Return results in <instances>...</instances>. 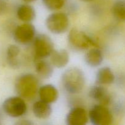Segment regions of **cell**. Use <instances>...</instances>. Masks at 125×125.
<instances>
[{
    "label": "cell",
    "instance_id": "cell-1",
    "mask_svg": "<svg viewBox=\"0 0 125 125\" xmlns=\"http://www.w3.org/2000/svg\"><path fill=\"white\" fill-rule=\"evenodd\" d=\"M39 83L36 76L26 73L18 76L15 83V90L19 96L24 100H33L39 92Z\"/></svg>",
    "mask_w": 125,
    "mask_h": 125
},
{
    "label": "cell",
    "instance_id": "cell-2",
    "mask_svg": "<svg viewBox=\"0 0 125 125\" xmlns=\"http://www.w3.org/2000/svg\"><path fill=\"white\" fill-rule=\"evenodd\" d=\"M62 84L66 92L71 94H77L83 90L85 83V74L78 67H70L62 75Z\"/></svg>",
    "mask_w": 125,
    "mask_h": 125
},
{
    "label": "cell",
    "instance_id": "cell-3",
    "mask_svg": "<svg viewBox=\"0 0 125 125\" xmlns=\"http://www.w3.org/2000/svg\"><path fill=\"white\" fill-rule=\"evenodd\" d=\"M68 41L70 45L74 50H85L90 47H98L96 42L84 32L76 28L71 29L68 35Z\"/></svg>",
    "mask_w": 125,
    "mask_h": 125
},
{
    "label": "cell",
    "instance_id": "cell-4",
    "mask_svg": "<svg viewBox=\"0 0 125 125\" xmlns=\"http://www.w3.org/2000/svg\"><path fill=\"white\" fill-rule=\"evenodd\" d=\"M34 61L49 57L54 50L52 39L46 34H39L34 39Z\"/></svg>",
    "mask_w": 125,
    "mask_h": 125
},
{
    "label": "cell",
    "instance_id": "cell-5",
    "mask_svg": "<svg viewBox=\"0 0 125 125\" xmlns=\"http://www.w3.org/2000/svg\"><path fill=\"white\" fill-rule=\"evenodd\" d=\"M47 29L54 34L65 33L70 26L68 16L62 12H55L49 15L45 21Z\"/></svg>",
    "mask_w": 125,
    "mask_h": 125
},
{
    "label": "cell",
    "instance_id": "cell-6",
    "mask_svg": "<svg viewBox=\"0 0 125 125\" xmlns=\"http://www.w3.org/2000/svg\"><path fill=\"white\" fill-rule=\"evenodd\" d=\"M89 118L94 125H110L114 121L112 114L107 106L99 104L92 107L89 112Z\"/></svg>",
    "mask_w": 125,
    "mask_h": 125
},
{
    "label": "cell",
    "instance_id": "cell-7",
    "mask_svg": "<svg viewBox=\"0 0 125 125\" xmlns=\"http://www.w3.org/2000/svg\"><path fill=\"white\" fill-rule=\"evenodd\" d=\"M2 109L7 115L17 118L26 112L27 106L24 100L20 96H12L6 99L2 104Z\"/></svg>",
    "mask_w": 125,
    "mask_h": 125
},
{
    "label": "cell",
    "instance_id": "cell-8",
    "mask_svg": "<svg viewBox=\"0 0 125 125\" xmlns=\"http://www.w3.org/2000/svg\"><path fill=\"white\" fill-rule=\"evenodd\" d=\"M35 28L33 24L25 23L18 26L13 32V38L17 43L26 45L32 41L35 37Z\"/></svg>",
    "mask_w": 125,
    "mask_h": 125
},
{
    "label": "cell",
    "instance_id": "cell-9",
    "mask_svg": "<svg viewBox=\"0 0 125 125\" xmlns=\"http://www.w3.org/2000/svg\"><path fill=\"white\" fill-rule=\"evenodd\" d=\"M89 118L86 110L81 107H74L67 114L65 122L68 125H84L87 123Z\"/></svg>",
    "mask_w": 125,
    "mask_h": 125
},
{
    "label": "cell",
    "instance_id": "cell-10",
    "mask_svg": "<svg viewBox=\"0 0 125 125\" xmlns=\"http://www.w3.org/2000/svg\"><path fill=\"white\" fill-rule=\"evenodd\" d=\"M89 96L98 103L99 104L107 106L111 101V96L108 90L103 85L96 84L89 90Z\"/></svg>",
    "mask_w": 125,
    "mask_h": 125
},
{
    "label": "cell",
    "instance_id": "cell-11",
    "mask_svg": "<svg viewBox=\"0 0 125 125\" xmlns=\"http://www.w3.org/2000/svg\"><path fill=\"white\" fill-rule=\"evenodd\" d=\"M38 94L40 100L49 104L56 102L59 97L58 90L51 84H46L40 87Z\"/></svg>",
    "mask_w": 125,
    "mask_h": 125
},
{
    "label": "cell",
    "instance_id": "cell-12",
    "mask_svg": "<svg viewBox=\"0 0 125 125\" xmlns=\"http://www.w3.org/2000/svg\"><path fill=\"white\" fill-rule=\"evenodd\" d=\"M70 60L69 53L64 49L54 50L50 56V61L54 67L58 68H63L68 64Z\"/></svg>",
    "mask_w": 125,
    "mask_h": 125
},
{
    "label": "cell",
    "instance_id": "cell-13",
    "mask_svg": "<svg viewBox=\"0 0 125 125\" xmlns=\"http://www.w3.org/2000/svg\"><path fill=\"white\" fill-rule=\"evenodd\" d=\"M104 55L102 51L98 47L93 48L85 53L84 56L85 62L91 67L100 66L103 61Z\"/></svg>",
    "mask_w": 125,
    "mask_h": 125
},
{
    "label": "cell",
    "instance_id": "cell-14",
    "mask_svg": "<svg viewBox=\"0 0 125 125\" xmlns=\"http://www.w3.org/2000/svg\"><path fill=\"white\" fill-rule=\"evenodd\" d=\"M32 112L35 117L39 119H46L52 113V107L50 104L43 101H36L32 106Z\"/></svg>",
    "mask_w": 125,
    "mask_h": 125
},
{
    "label": "cell",
    "instance_id": "cell-15",
    "mask_svg": "<svg viewBox=\"0 0 125 125\" xmlns=\"http://www.w3.org/2000/svg\"><path fill=\"white\" fill-rule=\"evenodd\" d=\"M115 74L111 68L101 67L98 70L96 74V84L100 85H109L115 81Z\"/></svg>",
    "mask_w": 125,
    "mask_h": 125
},
{
    "label": "cell",
    "instance_id": "cell-16",
    "mask_svg": "<svg viewBox=\"0 0 125 125\" xmlns=\"http://www.w3.org/2000/svg\"><path fill=\"white\" fill-rule=\"evenodd\" d=\"M35 65V70L38 75L43 79H48L53 74V68L51 62H48L43 59L34 61Z\"/></svg>",
    "mask_w": 125,
    "mask_h": 125
},
{
    "label": "cell",
    "instance_id": "cell-17",
    "mask_svg": "<svg viewBox=\"0 0 125 125\" xmlns=\"http://www.w3.org/2000/svg\"><path fill=\"white\" fill-rule=\"evenodd\" d=\"M17 15L21 21L25 23H30L35 19L36 13L32 6L29 4H22L17 9Z\"/></svg>",
    "mask_w": 125,
    "mask_h": 125
},
{
    "label": "cell",
    "instance_id": "cell-18",
    "mask_svg": "<svg viewBox=\"0 0 125 125\" xmlns=\"http://www.w3.org/2000/svg\"><path fill=\"white\" fill-rule=\"evenodd\" d=\"M20 49L15 45H10L7 49V61L8 64L13 68L20 67V61L18 59Z\"/></svg>",
    "mask_w": 125,
    "mask_h": 125
},
{
    "label": "cell",
    "instance_id": "cell-19",
    "mask_svg": "<svg viewBox=\"0 0 125 125\" xmlns=\"http://www.w3.org/2000/svg\"><path fill=\"white\" fill-rule=\"evenodd\" d=\"M112 13L117 20L125 21V0H117L112 7Z\"/></svg>",
    "mask_w": 125,
    "mask_h": 125
},
{
    "label": "cell",
    "instance_id": "cell-20",
    "mask_svg": "<svg viewBox=\"0 0 125 125\" xmlns=\"http://www.w3.org/2000/svg\"><path fill=\"white\" fill-rule=\"evenodd\" d=\"M45 7L51 10L61 9L64 6L67 0H42Z\"/></svg>",
    "mask_w": 125,
    "mask_h": 125
},
{
    "label": "cell",
    "instance_id": "cell-21",
    "mask_svg": "<svg viewBox=\"0 0 125 125\" xmlns=\"http://www.w3.org/2000/svg\"><path fill=\"white\" fill-rule=\"evenodd\" d=\"M9 9L8 0H0V15L6 13Z\"/></svg>",
    "mask_w": 125,
    "mask_h": 125
},
{
    "label": "cell",
    "instance_id": "cell-22",
    "mask_svg": "<svg viewBox=\"0 0 125 125\" xmlns=\"http://www.w3.org/2000/svg\"><path fill=\"white\" fill-rule=\"evenodd\" d=\"M17 125H33L34 123L31 122V121L27 120H21L20 122L17 123Z\"/></svg>",
    "mask_w": 125,
    "mask_h": 125
},
{
    "label": "cell",
    "instance_id": "cell-23",
    "mask_svg": "<svg viewBox=\"0 0 125 125\" xmlns=\"http://www.w3.org/2000/svg\"><path fill=\"white\" fill-rule=\"evenodd\" d=\"M23 1H24V2H26V3H30V2H32L35 1L36 0H22Z\"/></svg>",
    "mask_w": 125,
    "mask_h": 125
},
{
    "label": "cell",
    "instance_id": "cell-24",
    "mask_svg": "<svg viewBox=\"0 0 125 125\" xmlns=\"http://www.w3.org/2000/svg\"><path fill=\"white\" fill-rule=\"evenodd\" d=\"M81 1H83V2H92V1H94V0H81Z\"/></svg>",
    "mask_w": 125,
    "mask_h": 125
}]
</instances>
